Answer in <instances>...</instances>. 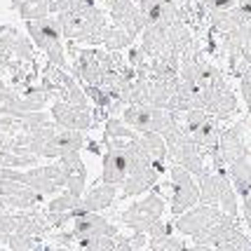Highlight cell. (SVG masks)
<instances>
[{
    "label": "cell",
    "instance_id": "obj_34",
    "mask_svg": "<svg viewBox=\"0 0 251 251\" xmlns=\"http://www.w3.org/2000/svg\"><path fill=\"white\" fill-rule=\"evenodd\" d=\"M237 7L251 19V0H237Z\"/></svg>",
    "mask_w": 251,
    "mask_h": 251
},
{
    "label": "cell",
    "instance_id": "obj_5",
    "mask_svg": "<svg viewBox=\"0 0 251 251\" xmlns=\"http://www.w3.org/2000/svg\"><path fill=\"white\" fill-rule=\"evenodd\" d=\"M162 214H164V200L157 193H148L143 200L134 202L129 209H125L120 214V221L122 226H127L134 232H146L148 235L151 228L162 219Z\"/></svg>",
    "mask_w": 251,
    "mask_h": 251
},
{
    "label": "cell",
    "instance_id": "obj_14",
    "mask_svg": "<svg viewBox=\"0 0 251 251\" xmlns=\"http://www.w3.org/2000/svg\"><path fill=\"white\" fill-rule=\"evenodd\" d=\"M110 22H113V26H120L127 33H131L134 38L141 35L143 28H146V17H143L136 0H122L118 5H113L110 7Z\"/></svg>",
    "mask_w": 251,
    "mask_h": 251
},
{
    "label": "cell",
    "instance_id": "obj_23",
    "mask_svg": "<svg viewBox=\"0 0 251 251\" xmlns=\"http://www.w3.org/2000/svg\"><path fill=\"white\" fill-rule=\"evenodd\" d=\"M139 131H134L122 118H108L103 125V139H136Z\"/></svg>",
    "mask_w": 251,
    "mask_h": 251
},
{
    "label": "cell",
    "instance_id": "obj_3",
    "mask_svg": "<svg viewBox=\"0 0 251 251\" xmlns=\"http://www.w3.org/2000/svg\"><path fill=\"white\" fill-rule=\"evenodd\" d=\"M26 31H28L33 43L47 54L50 64L66 68V47L61 43L64 33H61V26L56 22V17H45V19L26 22Z\"/></svg>",
    "mask_w": 251,
    "mask_h": 251
},
{
    "label": "cell",
    "instance_id": "obj_35",
    "mask_svg": "<svg viewBox=\"0 0 251 251\" xmlns=\"http://www.w3.org/2000/svg\"><path fill=\"white\" fill-rule=\"evenodd\" d=\"M214 251H237V247H235L232 242H223L219 247H214Z\"/></svg>",
    "mask_w": 251,
    "mask_h": 251
},
{
    "label": "cell",
    "instance_id": "obj_8",
    "mask_svg": "<svg viewBox=\"0 0 251 251\" xmlns=\"http://www.w3.org/2000/svg\"><path fill=\"white\" fill-rule=\"evenodd\" d=\"M226 50L230 54V66L235 71V75L242 77V73L251 66V24L237 26L223 38Z\"/></svg>",
    "mask_w": 251,
    "mask_h": 251
},
{
    "label": "cell",
    "instance_id": "obj_9",
    "mask_svg": "<svg viewBox=\"0 0 251 251\" xmlns=\"http://www.w3.org/2000/svg\"><path fill=\"white\" fill-rule=\"evenodd\" d=\"M221 216H223V209L211 207V204H197V207L188 209L186 214L176 216L174 228L181 232V235H190L195 237L197 232L211 228L214 223H219Z\"/></svg>",
    "mask_w": 251,
    "mask_h": 251
},
{
    "label": "cell",
    "instance_id": "obj_28",
    "mask_svg": "<svg viewBox=\"0 0 251 251\" xmlns=\"http://www.w3.org/2000/svg\"><path fill=\"white\" fill-rule=\"evenodd\" d=\"M19 195L31 197V195H40V193H35L33 188L24 186V183H19V181H12V178H0V197H19Z\"/></svg>",
    "mask_w": 251,
    "mask_h": 251
},
{
    "label": "cell",
    "instance_id": "obj_18",
    "mask_svg": "<svg viewBox=\"0 0 251 251\" xmlns=\"http://www.w3.org/2000/svg\"><path fill=\"white\" fill-rule=\"evenodd\" d=\"M190 136H193V141L200 143L207 153H211L214 148H219V139H221V129H219V118H214V115H209L207 120L202 122L197 129L188 131Z\"/></svg>",
    "mask_w": 251,
    "mask_h": 251
},
{
    "label": "cell",
    "instance_id": "obj_29",
    "mask_svg": "<svg viewBox=\"0 0 251 251\" xmlns=\"http://www.w3.org/2000/svg\"><path fill=\"white\" fill-rule=\"evenodd\" d=\"M148 247H151V251H186L188 249L183 242L172 237V235H167V237H148Z\"/></svg>",
    "mask_w": 251,
    "mask_h": 251
},
{
    "label": "cell",
    "instance_id": "obj_12",
    "mask_svg": "<svg viewBox=\"0 0 251 251\" xmlns=\"http://www.w3.org/2000/svg\"><path fill=\"white\" fill-rule=\"evenodd\" d=\"M52 120L61 127V129H77L87 131L92 127V110L85 106H73L68 101H56L52 106Z\"/></svg>",
    "mask_w": 251,
    "mask_h": 251
},
{
    "label": "cell",
    "instance_id": "obj_21",
    "mask_svg": "<svg viewBox=\"0 0 251 251\" xmlns=\"http://www.w3.org/2000/svg\"><path fill=\"white\" fill-rule=\"evenodd\" d=\"M228 176H230V181H232V186H235V190H237L242 195V200H244L251 190V162L249 160H240V162L230 164Z\"/></svg>",
    "mask_w": 251,
    "mask_h": 251
},
{
    "label": "cell",
    "instance_id": "obj_10",
    "mask_svg": "<svg viewBox=\"0 0 251 251\" xmlns=\"http://www.w3.org/2000/svg\"><path fill=\"white\" fill-rule=\"evenodd\" d=\"M108 151L103 155V172H101V183H113L122 186L125 178L129 176L127 167V155H125V139H106Z\"/></svg>",
    "mask_w": 251,
    "mask_h": 251
},
{
    "label": "cell",
    "instance_id": "obj_2",
    "mask_svg": "<svg viewBox=\"0 0 251 251\" xmlns=\"http://www.w3.org/2000/svg\"><path fill=\"white\" fill-rule=\"evenodd\" d=\"M122 120L129 125L134 131H157L164 139H169L172 134L181 129L183 125L178 122V113L174 110L160 108V106H151V103H141V106H125L122 110Z\"/></svg>",
    "mask_w": 251,
    "mask_h": 251
},
{
    "label": "cell",
    "instance_id": "obj_39",
    "mask_svg": "<svg viewBox=\"0 0 251 251\" xmlns=\"http://www.w3.org/2000/svg\"><path fill=\"white\" fill-rule=\"evenodd\" d=\"M2 211H7V209H5V204H2V202H0V214H2Z\"/></svg>",
    "mask_w": 251,
    "mask_h": 251
},
{
    "label": "cell",
    "instance_id": "obj_36",
    "mask_svg": "<svg viewBox=\"0 0 251 251\" xmlns=\"http://www.w3.org/2000/svg\"><path fill=\"white\" fill-rule=\"evenodd\" d=\"M186 251H214L209 244H195V247H190V249H186Z\"/></svg>",
    "mask_w": 251,
    "mask_h": 251
},
{
    "label": "cell",
    "instance_id": "obj_24",
    "mask_svg": "<svg viewBox=\"0 0 251 251\" xmlns=\"http://www.w3.org/2000/svg\"><path fill=\"white\" fill-rule=\"evenodd\" d=\"M45 244L40 237L22 235V232H12L7 235V249L10 251H40Z\"/></svg>",
    "mask_w": 251,
    "mask_h": 251
},
{
    "label": "cell",
    "instance_id": "obj_1",
    "mask_svg": "<svg viewBox=\"0 0 251 251\" xmlns=\"http://www.w3.org/2000/svg\"><path fill=\"white\" fill-rule=\"evenodd\" d=\"M61 33L68 40H77L89 47H99L103 45V35L108 28V19L103 10H99L97 5L92 7H82V10H66L54 14Z\"/></svg>",
    "mask_w": 251,
    "mask_h": 251
},
{
    "label": "cell",
    "instance_id": "obj_27",
    "mask_svg": "<svg viewBox=\"0 0 251 251\" xmlns=\"http://www.w3.org/2000/svg\"><path fill=\"white\" fill-rule=\"evenodd\" d=\"M237 190L232 186V181H230V176L223 178V190H221V209L228 214V216H237V211H240V204H237V195H235Z\"/></svg>",
    "mask_w": 251,
    "mask_h": 251
},
{
    "label": "cell",
    "instance_id": "obj_32",
    "mask_svg": "<svg viewBox=\"0 0 251 251\" xmlns=\"http://www.w3.org/2000/svg\"><path fill=\"white\" fill-rule=\"evenodd\" d=\"M12 54L17 56V59H22V61H28V59H31L33 47H31V43H28V35H17Z\"/></svg>",
    "mask_w": 251,
    "mask_h": 251
},
{
    "label": "cell",
    "instance_id": "obj_13",
    "mask_svg": "<svg viewBox=\"0 0 251 251\" xmlns=\"http://www.w3.org/2000/svg\"><path fill=\"white\" fill-rule=\"evenodd\" d=\"M82 148H85V131L59 129L54 136L43 146L40 157H47V160H59V157H64L66 153L82 151Z\"/></svg>",
    "mask_w": 251,
    "mask_h": 251
},
{
    "label": "cell",
    "instance_id": "obj_20",
    "mask_svg": "<svg viewBox=\"0 0 251 251\" xmlns=\"http://www.w3.org/2000/svg\"><path fill=\"white\" fill-rule=\"evenodd\" d=\"M136 139L141 141V146L148 151V155L153 157L155 162L164 164V160L169 157V146H167V139L162 134H157V131H141Z\"/></svg>",
    "mask_w": 251,
    "mask_h": 251
},
{
    "label": "cell",
    "instance_id": "obj_33",
    "mask_svg": "<svg viewBox=\"0 0 251 251\" xmlns=\"http://www.w3.org/2000/svg\"><path fill=\"white\" fill-rule=\"evenodd\" d=\"M240 89H242V97H244V101H247V106H249V110H251V66L244 71V73H242Z\"/></svg>",
    "mask_w": 251,
    "mask_h": 251
},
{
    "label": "cell",
    "instance_id": "obj_17",
    "mask_svg": "<svg viewBox=\"0 0 251 251\" xmlns=\"http://www.w3.org/2000/svg\"><path fill=\"white\" fill-rule=\"evenodd\" d=\"M209 19H211V26L214 31H221L223 35L230 33L237 26H244V24H251V19L240 10V7H232V10H219V12H209Z\"/></svg>",
    "mask_w": 251,
    "mask_h": 251
},
{
    "label": "cell",
    "instance_id": "obj_19",
    "mask_svg": "<svg viewBox=\"0 0 251 251\" xmlns=\"http://www.w3.org/2000/svg\"><path fill=\"white\" fill-rule=\"evenodd\" d=\"M162 172H151V174H129L120 186V197H136L148 193L151 188L157 183Z\"/></svg>",
    "mask_w": 251,
    "mask_h": 251
},
{
    "label": "cell",
    "instance_id": "obj_6",
    "mask_svg": "<svg viewBox=\"0 0 251 251\" xmlns=\"http://www.w3.org/2000/svg\"><path fill=\"white\" fill-rule=\"evenodd\" d=\"M172 186H174V195H172V214L181 216L188 209L200 204V183H197L193 174L186 167L174 164L172 167Z\"/></svg>",
    "mask_w": 251,
    "mask_h": 251
},
{
    "label": "cell",
    "instance_id": "obj_15",
    "mask_svg": "<svg viewBox=\"0 0 251 251\" xmlns=\"http://www.w3.org/2000/svg\"><path fill=\"white\" fill-rule=\"evenodd\" d=\"M118 195H120V193H118V186L101 183V181H99V186L92 188L87 195H82V204H80L75 211H71V216L75 219V216H82V214H99V211L108 209L110 204L115 202Z\"/></svg>",
    "mask_w": 251,
    "mask_h": 251
},
{
    "label": "cell",
    "instance_id": "obj_30",
    "mask_svg": "<svg viewBox=\"0 0 251 251\" xmlns=\"http://www.w3.org/2000/svg\"><path fill=\"white\" fill-rule=\"evenodd\" d=\"M82 251H115V237H97V240H80Z\"/></svg>",
    "mask_w": 251,
    "mask_h": 251
},
{
    "label": "cell",
    "instance_id": "obj_22",
    "mask_svg": "<svg viewBox=\"0 0 251 251\" xmlns=\"http://www.w3.org/2000/svg\"><path fill=\"white\" fill-rule=\"evenodd\" d=\"M131 43H134V35H131V33H127L125 28H120V26H108L101 47L108 50V52H122V50H127Z\"/></svg>",
    "mask_w": 251,
    "mask_h": 251
},
{
    "label": "cell",
    "instance_id": "obj_4",
    "mask_svg": "<svg viewBox=\"0 0 251 251\" xmlns=\"http://www.w3.org/2000/svg\"><path fill=\"white\" fill-rule=\"evenodd\" d=\"M167 146H169V160L174 164L186 167L193 176L200 178L202 174L209 172L207 167H204V155H207V151H204L200 143L193 141V136H190L183 127L167 139Z\"/></svg>",
    "mask_w": 251,
    "mask_h": 251
},
{
    "label": "cell",
    "instance_id": "obj_38",
    "mask_svg": "<svg viewBox=\"0 0 251 251\" xmlns=\"http://www.w3.org/2000/svg\"><path fill=\"white\" fill-rule=\"evenodd\" d=\"M24 0H12V7H14V10H17V7H19V5H22Z\"/></svg>",
    "mask_w": 251,
    "mask_h": 251
},
{
    "label": "cell",
    "instance_id": "obj_7",
    "mask_svg": "<svg viewBox=\"0 0 251 251\" xmlns=\"http://www.w3.org/2000/svg\"><path fill=\"white\" fill-rule=\"evenodd\" d=\"M209 155H211V160L216 164V172H221L223 167L240 162V160H247V146H244V139H242L240 125L221 131L219 148H214Z\"/></svg>",
    "mask_w": 251,
    "mask_h": 251
},
{
    "label": "cell",
    "instance_id": "obj_40",
    "mask_svg": "<svg viewBox=\"0 0 251 251\" xmlns=\"http://www.w3.org/2000/svg\"><path fill=\"white\" fill-rule=\"evenodd\" d=\"M54 251H68V249H66V247H59V249H54Z\"/></svg>",
    "mask_w": 251,
    "mask_h": 251
},
{
    "label": "cell",
    "instance_id": "obj_25",
    "mask_svg": "<svg viewBox=\"0 0 251 251\" xmlns=\"http://www.w3.org/2000/svg\"><path fill=\"white\" fill-rule=\"evenodd\" d=\"M0 164L2 167H10V169H31V167H38V155H26V153H14V151H2L0 155Z\"/></svg>",
    "mask_w": 251,
    "mask_h": 251
},
{
    "label": "cell",
    "instance_id": "obj_26",
    "mask_svg": "<svg viewBox=\"0 0 251 251\" xmlns=\"http://www.w3.org/2000/svg\"><path fill=\"white\" fill-rule=\"evenodd\" d=\"M80 204H82V197L73 195V193H68V190H66L64 195L54 197V200L47 204V211H56V214H71V211H75Z\"/></svg>",
    "mask_w": 251,
    "mask_h": 251
},
{
    "label": "cell",
    "instance_id": "obj_37",
    "mask_svg": "<svg viewBox=\"0 0 251 251\" xmlns=\"http://www.w3.org/2000/svg\"><path fill=\"white\" fill-rule=\"evenodd\" d=\"M118 2H122V0H103V5H106V7H113V5H118Z\"/></svg>",
    "mask_w": 251,
    "mask_h": 251
},
{
    "label": "cell",
    "instance_id": "obj_16",
    "mask_svg": "<svg viewBox=\"0 0 251 251\" xmlns=\"http://www.w3.org/2000/svg\"><path fill=\"white\" fill-rule=\"evenodd\" d=\"M204 110L214 118H228L237 110V99L232 94L230 87H221V89H204Z\"/></svg>",
    "mask_w": 251,
    "mask_h": 251
},
{
    "label": "cell",
    "instance_id": "obj_31",
    "mask_svg": "<svg viewBox=\"0 0 251 251\" xmlns=\"http://www.w3.org/2000/svg\"><path fill=\"white\" fill-rule=\"evenodd\" d=\"M19 230V211H2L0 214V235H12Z\"/></svg>",
    "mask_w": 251,
    "mask_h": 251
},
{
    "label": "cell",
    "instance_id": "obj_11",
    "mask_svg": "<svg viewBox=\"0 0 251 251\" xmlns=\"http://www.w3.org/2000/svg\"><path fill=\"white\" fill-rule=\"evenodd\" d=\"M73 235L75 242L80 240H97V237H118L120 230L118 226H113L106 216L101 214H82L73 219Z\"/></svg>",
    "mask_w": 251,
    "mask_h": 251
}]
</instances>
